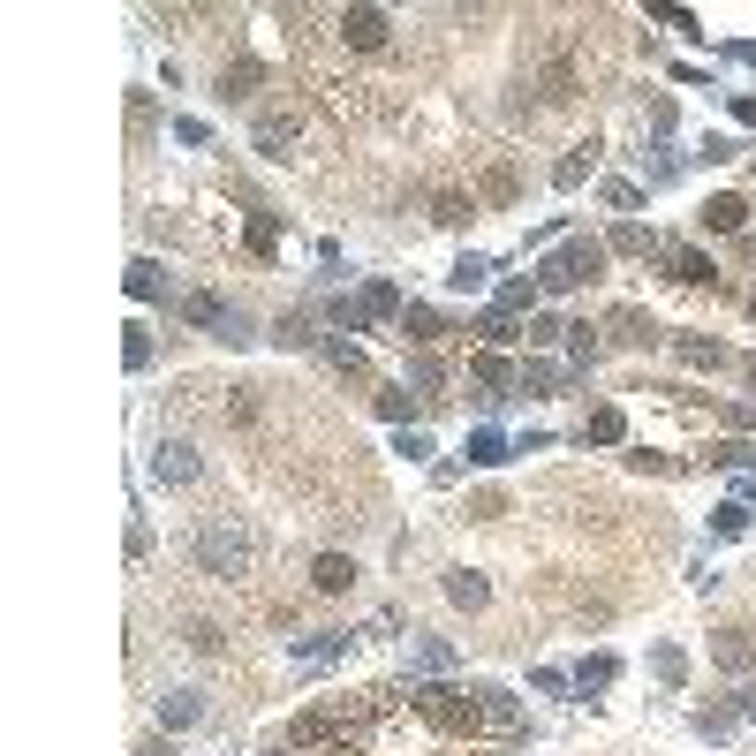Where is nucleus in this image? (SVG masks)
Here are the masks:
<instances>
[{
    "label": "nucleus",
    "instance_id": "nucleus-1",
    "mask_svg": "<svg viewBox=\"0 0 756 756\" xmlns=\"http://www.w3.org/2000/svg\"><path fill=\"white\" fill-rule=\"evenodd\" d=\"M424 711L447 734H469V741H484V734H515V696H499V688H424Z\"/></svg>",
    "mask_w": 756,
    "mask_h": 756
},
{
    "label": "nucleus",
    "instance_id": "nucleus-3",
    "mask_svg": "<svg viewBox=\"0 0 756 756\" xmlns=\"http://www.w3.org/2000/svg\"><path fill=\"white\" fill-rule=\"evenodd\" d=\"M333 38L356 46V53H378L394 38V23H386V8H341V16H333Z\"/></svg>",
    "mask_w": 756,
    "mask_h": 756
},
{
    "label": "nucleus",
    "instance_id": "nucleus-6",
    "mask_svg": "<svg viewBox=\"0 0 756 756\" xmlns=\"http://www.w3.org/2000/svg\"><path fill=\"white\" fill-rule=\"evenodd\" d=\"M741 220H749V205H741V197H711V205H704V227H719V235H734Z\"/></svg>",
    "mask_w": 756,
    "mask_h": 756
},
{
    "label": "nucleus",
    "instance_id": "nucleus-8",
    "mask_svg": "<svg viewBox=\"0 0 756 756\" xmlns=\"http://www.w3.org/2000/svg\"><path fill=\"white\" fill-rule=\"evenodd\" d=\"M189 477H197L189 447H159V484H189Z\"/></svg>",
    "mask_w": 756,
    "mask_h": 756
},
{
    "label": "nucleus",
    "instance_id": "nucleus-5",
    "mask_svg": "<svg viewBox=\"0 0 756 756\" xmlns=\"http://www.w3.org/2000/svg\"><path fill=\"white\" fill-rule=\"evenodd\" d=\"M288 144H295V114H265L258 121V152L265 159H288Z\"/></svg>",
    "mask_w": 756,
    "mask_h": 756
},
{
    "label": "nucleus",
    "instance_id": "nucleus-2",
    "mask_svg": "<svg viewBox=\"0 0 756 756\" xmlns=\"http://www.w3.org/2000/svg\"><path fill=\"white\" fill-rule=\"evenodd\" d=\"M197 567H205V575H242V567H250V537H242L235 522H212V530L197 537Z\"/></svg>",
    "mask_w": 756,
    "mask_h": 756
},
{
    "label": "nucleus",
    "instance_id": "nucleus-10",
    "mask_svg": "<svg viewBox=\"0 0 756 756\" xmlns=\"http://www.w3.org/2000/svg\"><path fill=\"white\" fill-rule=\"evenodd\" d=\"M673 280H711V265L696 250H673Z\"/></svg>",
    "mask_w": 756,
    "mask_h": 756
},
{
    "label": "nucleus",
    "instance_id": "nucleus-4",
    "mask_svg": "<svg viewBox=\"0 0 756 756\" xmlns=\"http://www.w3.org/2000/svg\"><path fill=\"white\" fill-rule=\"evenodd\" d=\"M590 273H598V250L575 242V250H560V258L545 265V288H575V280H590Z\"/></svg>",
    "mask_w": 756,
    "mask_h": 756
},
{
    "label": "nucleus",
    "instance_id": "nucleus-9",
    "mask_svg": "<svg viewBox=\"0 0 756 756\" xmlns=\"http://www.w3.org/2000/svg\"><path fill=\"white\" fill-rule=\"evenodd\" d=\"M447 598L454 605H484V583H477V575H447Z\"/></svg>",
    "mask_w": 756,
    "mask_h": 756
},
{
    "label": "nucleus",
    "instance_id": "nucleus-7",
    "mask_svg": "<svg viewBox=\"0 0 756 756\" xmlns=\"http://www.w3.org/2000/svg\"><path fill=\"white\" fill-rule=\"evenodd\" d=\"M310 575H318V590H348V583H356V560H341V552H326V560L310 567Z\"/></svg>",
    "mask_w": 756,
    "mask_h": 756
},
{
    "label": "nucleus",
    "instance_id": "nucleus-11",
    "mask_svg": "<svg viewBox=\"0 0 756 756\" xmlns=\"http://www.w3.org/2000/svg\"><path fill=\"white\" fill-rule=\"evenodd\" d=\"M590 439H620V409H598V416H590Z\"/></svg>",
    "mask_w": 756,
    "mask_h": 756
}]
</instances>
